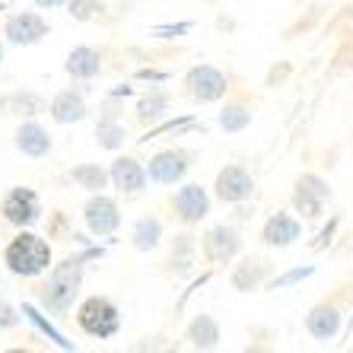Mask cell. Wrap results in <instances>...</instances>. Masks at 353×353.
I'll use <instances>...</instances> for the list:
<instances>
[{
	"instance_id": "obj_27",
	"label": "cell",
	"mask_w": 353,
	"mask_h": 353,
	"mask_svg": "<svg viewBox=\"0 0 353 353\" xmlns=\"http://www.w3.org/2000/svg\"><path fill=\"white\" fill-rule=\"evenodd\" d=\"M312 274H315V268L309 264V268H299V271H290V274H283V277H277L271 287L274 290H277V287H287V283H296V280H303V277H312Z\"/></svg>"
},
{
	"instance_id": "obj_13",
	"label": "cell",
	"mask_w": 353,
	"mask_h": 353,
	"mask_svg": "<svg viewBox=\"0 0 353 353\" xmlns=\"http://www.w3.org/2000/svg\"><path fill=\"white\" fill-rule=\"evenodd\" d=\"M7 39L13 45H35L39 39L48 35V23L39 17V13H17V17L7 19Z\"/></svg>"
},
{
	"instance_id": "obj_9",
	"label": "cell",
	"mask_w": 353,
	"mask_h": 353,
	"mask_svg": "<svg viewBox=\"0 0 353 353\" xmlns=\"http://www.w3.org/2000/svg\"><path fill=\"white\" fill-rule=\"evenodd\" d=\"M3 216H7L13 226H32L41 216V204L39 194L32 188H13L3 201Z\"/></svg>"
},
{
	"instance_id": "obj_4",
	"label": "cell",
	"mask_w": 353,
	"mask_h": 353,
	"mask_svg": "<svg viewBox=\"0 0 353 353\" xmlns=\"http://www.w3.org/2000/svg\"><path fill=\"white\" fill-rule=\"evenodd\" d=\"M328 197H331V188H328V181L321 179V175H303V179L296 181V191H293V207H296V214H303V216H321V210H325V204H328Z\"/></svg>"
},
{
	"instance_id": "obj_3",
	"label": "cell",
	"mask_w": 353,
	"mask_h": 353,
	"mask_svg": "<svg viewBox=\"0 0 353 353\" xmlns=\"http://www.w3.org/2000/svg\"><path fill=\"white\" fill-rule=\"evenodd\" d=\"M77 321L86 334L105 341V337H115L118 328H121V315H118L115 303H108L105 296H90L86 303L80 305L77 312Z\"/></svg>"
},
{
	"instance_id": "obj_26",
	"label": "cell",
	"mask_w": 353,
	"mask_h": 353,
	"mask_svg": "<svg viewBox=\"0 0 353 353\" xmlns=\"http://www.w3.org/2000/svg\"><path fill=\"white\" fill-rule=\"evenodd\" d=\"M105 7V0H67V13L74 19H90V17H96L99 10Z\"/></svg>"
},
{
	"instance_id": "obj_7",
	"label": "cell",
	"mask_w": 353,
	"mask_h": 353,
	"mask_svg": "<svg viewBox=\"0 0 353 353\" xmlns=\"http://www.w3.org/2000/svg\"><path fill=\"white\" fill-rule=\"evenodd\" d=\"M83 220H86L92 236H112L121 223V214H118V204L112 197L96 191V197H90V204L83 207Z\"/></svg>"
},
{
	"instance_id": "obj_1",
	"label": "cell",
	"mask_w": 353,
	"mask_h": 353,
	"mask_svg": "<svg viewBox=\"0 0 353 353\" xmlns=\"http://www.w3.org/2000/svg\"><path fill=\"white\" fill-rule=\"evenodd\" d=\"M3 261L13 274L19 277H35V274L48 271L51 264V248L41 236H32V232H19L13 242L3 252Z\"/></svg>"
},
{
	"instance_id": "obj_14",
	"label": "cell",
	"mask_w": 353,
	"mask_h": 353,
	"mask_svg": "<svg viewBox=\"0 0 353 353\" xmlns=\"http://www.w3.org/2000/svg\"><path fill=\"white\" fill-rule=\"evenodd\" d=\"M341 321H344V315H341V309H337L334 303H319L309 312V319H305V331L315 337V341H331V337L341 331Z\"/></svg>"
},
{
	"instance_id": "obj_19",
	"label": "cell",
	"mask_w": 353,
	"mask_h": 353,
	"mask_svg": "<svg viewBox=\"0 0 353 353\" xmlns=\"http://www.w3.org/2000/svg\"><path fill=\"white\" fill-rule=\"evenodd\" d=\"M188 341L191 347L197 350H214L220 344V328H216V321L210 315H197L194 321L188 325Z\"/></svg>"
},
{
	"instance_id": "obj_22",
	"label": "cell",
	"mask_w": 353,
	"mask_h": 353,
	"mask_svg": "<svg viewBox=\"0 0 353 353\" xmlns=\"http://www.w3.org/2000/svg\"><path fill=\"white\" fill-rule=\"evenodd\" d=\"M248 124H252V112H248L245 105H226L220 112V128L226 134H239L245 131Z\"/></svg>"
},
{
	"instance_id": "obj_28",
	"label": "cell",
	"mask_w": 353,
	"mask_h": 353,
	"mask_svg": "<svg viewBox=\"0 0 353 353\" xmlns=\"http://www.w3.org/2000/svg\"><path fill=\"white\" fill-rule=\"evenodd\" d=\"M191 32V23H179V26H157L153 29V35L157 39H175V35H185Z\"/></svg>"
},
{
	"instance_id": "obj_31",
	"label": "cell",
	"mask_w": 353,
	"mask_h": 353,
	"mask_svg": "<svg viewBox=\"0 0 353 353\" xmlns=\"http://www.w3.org/2000/svg\"><path fill=\"white\" fill-rule=\"evenodd\" d=\"M0 64H3V41H0Z\"/></svg>"
},
{
	"instance_id": "obj_6",
	"label": "cell",
	"mask_w": 353,
	"mask_h": 353,
	"mask_svg": "<svg viewBox=\"0 0 353 353\" xmlns=\"http://www.w3.org/2000/svg\"><path fill=\"white\" fill-rule=\"evenodd\" d=\"M214 191L223 204H242V201H248V197L255 194V179H252L242 165H226V169H220V175H216Z\"/></svg>"
},
{
	"instance_id": "obj_25",
	"label": "cell",
	"mask_w": 353,
	"mask_h": 353,
	"mask_svg": "<svg viewBox=\"0 0 353 353\" xmlns=\"http://www.w3.org/2000/svg\"><path fill=\"white\" fill-rule=\"evenodd\" d=\"M165 108H169V99L163 92H153V96H147L140 102V118L143 121H157V118L165 115Z\"/></svg>"
},
{
	"instance_id": "obj_21",
	"label": "cell",
	"mask_w": 353,
	"mask_h": 353,
	"mask_svg": "<svg viewBox=\"0 0 353 353\" xmlns=\"http://www.w3.org/2000/svg\"><path fill=\"white\" fill-rule=\"evenodd\" d=\"M70 179H74L80 188H86V191H92V194H96V191H102L108 185L112 172H105L102 165H90V163H86V165H77L74 172H70Z\"/></svg>"
},
{
	"instance_id": "obj_17",
	"label": "cell",
	"mask_w": 353,
	"mask_h": 353,
	"mask_svg": "<svg viewBox=\"0 0 353 353\" xmlns=\"http://www.w3.org/2000/svg\"><path fill=\"white\" fill-rule=\"evenodd\" d=\"M99 70H102L99 51L86 48V45H80V48L70 51V58H67V74L70 77H77V80H92Z\"/></svg>"
},
{
	"instance_id": "obj_12",
	"label": "cell",
	"mask_w": 353,
	"mask_h": 353,
	"mask_svg": "<svg viewBox=\"0 0 353 353\" xmlns=\"http://www.w3.org/2000/svg\"><path fill=\"white\" fill-rule=\"evenodd\" d=\"M239 248H242V239H239V232L232 226H214L204 239V252L214 264L232 261L239 255Z\"/></svg>"
},
{
	"instance_id": "obj_15",
	"label": "cell",
	"mask_w": 353,
	"mask_h": 353,
	"mask_svg": "<svg viewBox=\"0 0 353 353\" xmlns=\"http://www.w3.org/2000/svg\"><path fill=\"white\" fill-rule=\"evenodd\" d=\"M17 147L23 150L26 157L41 159V157H48V153H51V134L45 131L41 124L26 121L23 128L17 131Z\"/></svg>"
},
{
	"instance_id": "obj_5",
	"label": "cell",
	"mask_w": 353,
	"mask_h": 353,
	"mask_svg": "<svg viewBox=\"0 0 353 353\" xmlns=\"http://www.w3.org/2000/svg\"><path fill=\"white\" fill-rule=\"evenodd\" d=\"M185 86H188L191 99H197V102H216V99L226 96V90H230V80L216 70V67L210 64H201L194 67V70H188V77H185Z\"/></svg>"
},
{
	"instance_id": "obj_24",
	"label": "cell",
	"mask_w": 353,
	"mask_h": 353,
	"mask_svg": "<svg viewBox=\"0 0 353 353\" xmlns=\"http://www.w3.org/2000/svg\"><path fill=\"white\" fill-rule=\"evenodd\" d=\"M96 140H99V147H105V150H118L124 143V128L115 121H102L96 128Z\"/></svg>"
},
{
	"instance_id": "obj_16",
	"label": "cell",
	"mask_w": 353,
	"mask_h": 353,
	"mask_svg": "<svg viewBox=\"0 0 353 353\" xmlns=\"http://www.w3.org/2000/svg\"><path fill=\"white\" fill-rule=\"evenodd\" d=\"M112 172V181H115V188H121V191H140L143 185H147V169L137 163V159H131V157H121V159H115V165L108 169Z\"/></svg>"
},
{
	"instance_id": "obj_20",
	"label": "cell",
	"mask_w": 353,
	"mask_h": 353,
	"mask_svg": "<svg viewBox=\"0 0 353 353\" xmlns=\"http://www.w3.org/2000/svg\"><path fill=\"white\" fill-rule=\"evenodd\" d=\"M159 239H163V223H159L157 216H143V220H137V226H134V248H140V252H153V248L159 245Z\"/></svg>"
},
{
	"instance_id": "obj_11",
	"label": "cell",
	"mask_w": 353,
	"mask_h": 353,
	"mask_svg": "<svg viewBox=\"0 0 353 353\" xmlns=\"http://www.w3.org/2000/svg\"><path fill=\"white\" fill-rule=\"evenodd\" d=\"M188 153H181V150H165V153H157V157L150 159V169L147 175L157 185H175V181L185 179L188 172Z\"/></svg>"
},
{
	"instance_id": "obj_30",
	"label": "cell",
	"mask_w": 353,
	"mask_h": 353,
	"mask_svg": "<svg viewBox=\"0 0 353 353\" xmlns=\"http://www.w3.org/2000/svg\"><path fill=\"white\" fill-rule=\"evenodd\" d=\"M35 3H39V7H61V3H67V0H35Z\"/></svg>"
},
{
	"instance_id": "obj_29",
	"label": "cell",
	"mask_w": 353,
	"mask_h": 353,
	"mask_svg": "<svg viewBox=\"0 0 353 353\" xmlns=\"http://www.w3.org/2000/svg\"><path fill=\"white\" fill-rule=\"evenodd\" d=\"M13 325H17V312L0 299V328H13Z\"/></svg>"
},
{
	"instance_id": "obj_10",
	"label": "cell",
	"mask_w": 353,
	"mask_h": 353,
	"mask_svg": "<svg viewBox=\"0 0 353 353\" xmlns=\"http://www.w3.org/2000/svg\"><path fill=\"white\" fill-rule=\"evenodd\" d=\"M299 236H303V223H299V216L287 214V210L274 214L261 230L264 245H271V248H290L293 242H299Z\"/></svg>"
},
{
	"instance_id": "obj_2",
	"label": "cell",
	"mask_w": 353,
	"mask_h": 353,
	"mask_svg": "<svg viewBox=\"0 0 353 353\" xmlns=\"http://www.w3.org/2000/svg\"><path fill=\"white\" fill-rule=\"evenodd\" d=\"M83 283V258H67L51 271L48 283L41 287V303L51 312H67L77 299V290Z\"/></svg>"
},
{
	"instance_id": "obj_18",
	"label": "cell",
	"mask_w": 353,
	"mask_h": 353,
	"mask_svg": "<svg viewBox=\"0 0 353 353\" xmlns=\"http://www.w3.org/2000/svg\"><path fill=\"white\" fill-rule=\"evenodd\" d=\"M51 118L58 124H74L86 118V102L77 92H58L54 102H51Z\"/></svg>"
},
{
	"instance_id": "obj_23",
	"label": "cell",
	"mask_w": 353,
	"mask_h": 353,
	"mask_svg": "<svg viewBox=\"0 0 353 353\" xmlns=\"http://www.w3.org/2000/svg\"><path fill=\"white\" fill-rule=\"evenodd\" d=\"M23 315H26V319H29V321H32V325H35V328H39V331H45V334H48V337H51V341H54V344H58V347H64V350H74V344H70V341H67V337L61 334V331L54 328L51 321H45L39 312H35V305H29V303H26V305H23Z\"/></svg>"
},
{
	"instance_id": "obj_8",
	"label": "cell",
	"mask_w": 353,
	"mask_h": 353,
	"mask_svg": "<svg viewBox=\"0 0 353 353\" xmlns=\"http://www.w3.org/2000/svg\"><path fill=\"white\" fill-rule=\"evenodd\" d=\"M172 207L175 214H179L181 223H201L207 214H210V194H207V188H201V185H181L179 191H175L172 197Z\"/></svg>"
}]
</instances>
